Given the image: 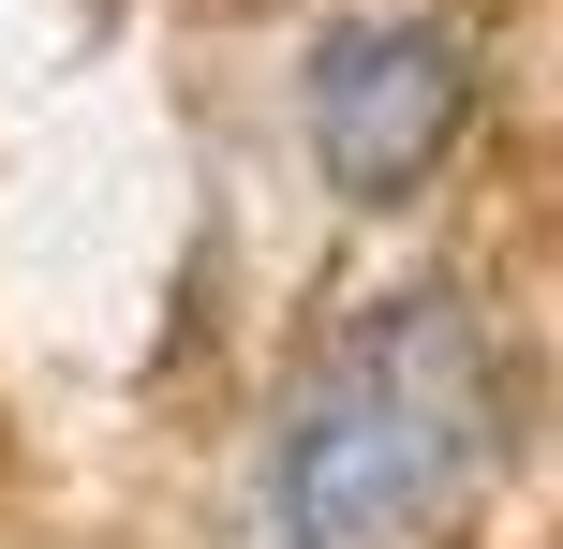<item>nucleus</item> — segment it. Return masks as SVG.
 <instances>
[{"instance_id":"1","label":"nucleus","mask_w":563,"mask_h":549,"mask_svg":"<svg viewBox=\"0 0 563 549\" xmlns=\"http://www.w3.org/2000/svg\"><path fill=\"white\" fill-rule=\"evenodd\" d=\"M505 431V372H489L475 297H386L356 342L311 372L297 431H282V535L297 549H400Z\"/></svg>"},{"instance_id":"2","label":"nucleus","mask_w":563,"mask_h":549,"mask_svg":"<svg viewBox=\"0 0 563 549\" xmlns=\"http://www.w3.org/2000/svg\"><path fill=\"white\" fill-rule=\"evenodd\" d=\"M475 119V45L445 15H341L311 45V164L356 208H416Z\"/></svg>"}]
</instances>
